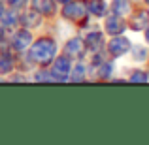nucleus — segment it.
<instances>
[{
  "label": "nucleus",
  "instance_id": "dca6fc26",
  "mask_svg": "<svg viewBox=\"0 0 149 145\" xmlns=\"http://www.w3.org/2000/svg\"><path fill=\"white\" fill-rule=\"evenodd\" d=\"M132 53H134L136 60H143L146 58V49L143 47H132Z\"/></svg>",
  "mask_w": 149,
  "mask_h": 145
},
{
  "label": "nucleus",
  "instance_id": "412c9836",
  "mask_svg": "<svg viewBox=\"0 0 149 145\" xmlns=\"http://www.w3.org/2000/svg\"><path fill=\"white\" fill-rule=\"evenodd\" d=\"M4 11H6V10H4V4L0 2V17H2V13H4Z\"/></svg>",
  "mask_w": 149,
  "mask_h": 145
},
{
  "label": "nucleus",
  "instance_id": "6ab92c4d",
  "mask_svg": "<svg viewBox=\"0 0 149 145\" xmlns=\"http://www.w3.org/2000/svg\"><path fill=\"white\" fill-rule=\"evenodd\" d=\"M74 81H79V79H83V66H77L76 68V76L72 77Z\"/></svg>",
  "mask_w": 149,
  "mask_h": 145
},
{
  "label": "nucleus",
  "instance_id": "1a4fd4ad",
  "mask_svg": "<svg viewBox=\"0 0 149 145\" xmlns=\"http://www.w3.org/2000/svg\"><path fill=\"white\" fill-rule=\"evenodd\" d=\"M147 25V11H138V13L132 17V28L134 30H140L142 26H146Z\"/></svg>",
  "mask_w": 149,
  "mask_h": 145
},
{
  "label": "nucleus",
  "instance_id": "423d86ee",
  "mask_svg": "<svg viewBox=\"0 0 149 145\" xmlns=\"http://www.w3.org/2000/svg\"><path fill=\"white\" fill-rule=\"evenodd\" d=\"M102 34L100 32H91L87 36V42H85V45H87L89 49H93V51H96V49H100L102 47Z\"/></svg>",
  "mask_w": 149,
  "mask_h": 145
},
{
  "label": "nucleus",
  "instance_id": "9d476101",
  "mask_svg": "<svg viewBox=\"0 0 149 145\" xmlns=\"http://www.w3.org/2000/svg\"><path fill=\"white\" fill-rule=\"evenodd\" d=\"M130 10H132L130 0H115V2H113V11H115V13H119V15L128 13Z\"/></svg>",
  "mask_w": 149,
  "mask_h": 145
},
{
  "label": "nucleus",
  "instance_id": "7ed1b4c3",
  "mask_svg": "<svg viewBox=\"0 0 149 145\" xmlns=\"http://www.w3.org/2000/svg\"><path fill=\"white\" fill-rule=\"evenodd\" d=\"M128 49H130V44H128L127 38H113V40L109 42V53H111L113 57H121V55H125Z\"/></svg>",
  "mask_w": 149,
  "mask_h": 145
},
{
  "label": "nucleus",
  "instance_id": "ddd939ff",
  "mask_svg": "<svg viewBox=\"0 0 149 145\" xmlns=\"http://www.w3.org/2000/svg\"><path fill=\"white\" fill-rule=\"evenodd\" d=\"M40 15L36 13V11H26L25 15H23V23H25V26H38L40 25Z\"/></svg>",
  "mask_w": 149,
  "mask_h": 145
},
{
  "label": "nucleus",
  "instance_id": "f8f14e48",
  "mask_svg": "<svg viewBox=\"0 0 149 145\" xmlns=\"http://www.w3.org/2000/svg\"><path fill=\"white\" fill-rule=\"evenodd\" d=\"M66 49H68V53L77 55V57H79V55L83 53V42H81L79 38H74V40H70V42H68Z\"/></svg>",
  "mask_w": 149,
  "mask_h": 145
},
{
  "label": "nucleus",
  "instance_id": "2eb2a0df",
  "mask_svg": "<svg viewBox=\"0 0 149 145\" xmlns=\"http://www.w3.org/2000/svg\"><path fill=\"white\" fill-rule=\"evenodd\" d=\"M36 6L40 8V11H45V13H51V11H53V4L47 2V0H36Z\"/></svg>",
  "mask_w": 149,
  "mask_h": 145
},
{
  "label": "nucleus",
  "instance_id": "f257e3e1",
  "mask_svg": "<svg viewBox=\"0 0 149 145\" xmlns=\"http://www.w3.org/2000/svg\"><path fill=\"white\" fill-rule=\"evenodd\" d=\"M55 51H57L55 42H53V40H47V38H44V40H38L36 44H34L32 51H30V57H32L36 62L47 64L51 58L55 57Z\"/></svg>",
  "mask_w": 149,
  "mask_h": 145
},
{
  "label": "nucleus",
  "instance_id": "a211bd4d",
  "mask_svg": "<svg viewBox=\"0 0 149 145\" xmlns=\"http://www.w3.org/2000/svg\"><path fill=\"white\" fill-rule=\"evenodd\" d=\"M8 2L11 4V8H13V10H19L21 6H25V2H26V0H8Z\"/></svg>",
  "mask_w": 149,
  "mask_h": 145
},
{
  "label": "nucleus",
  "instance_id": "f3484780",
  "mask_svg": "<svg viewBox=\"0 0 149 145\" xmlns=\"http://www.w3.org/2000/svg\"><path fill=\"white\" fill-rule=\"evenodd\" d=\"M132 81H147V74H142V72H136L130 76Z\"/></svg>",
  "mask_w": 149,
  "mask_h": 145
},
{
  "label": "nucleus",
  "instance_id": "b1692460",
  "mask_svg": "<svg viewBox=\"0 0 149 145\" xmlns=\"http://www.w3.org/2000/svg\"><path fill=\"white\" fill-rule=\"evenodd\" d=\"M147 2H149V0H147Z\"/></svg>",
  "mask_w": 149,
  "mask_h": 145
},
{
  "label": "nucleus",
  "instance_id": "f03ea898",
  "mask_svg": "<svg viewBox=\"0 0 149 145\" xmlns=\"http://www.w3.org/2000/svg\"><path fill=\"white\" fill-rule=\"evenodd\" d=\"M85 15H87V10H85L83 2H72V4H68L66 10H64V17L72 19V21H76V19H83Z\"/></svg>",
  "mask_w": 149,
  "mask_h": 145
},
{
  "label": "nucleus",
  "instance_id": "9b49d317",
  "mask_svg": "<svg viewBox=\"0 0 149 145\" xmlns=\"http://www.w3.org/2000/svg\"><path fill=\"white\" fill-rule=\"evenodd\" d=\"M70 58L68 57H58L57 60H55V70H57L58 74H68L70 72Z\"/></svg>",
  "mask_w": 149,
  "mask_h": 145
},
{
  "label": "nucleus",
  "instance_id": "39448f33",
  "mask_svg": "<svg viewBox=\"0 0 149 145\" xmlns=\"http://www.w3.org/2000/svg\"><path fill=\"white\" fill-rule=\"evenodd\" d=\"M123 28H125V25H123V21H121L119 17H109L108 21H106V30L111 32V34L123 32Z\"/></svg>",
  "mask_w": 149,
  "mask_h": 145
},
{
  "label": "nucleus",
  "instance_id": "4468645a",
  "mask_svg": "<svg viewBox=\"0 0 149 145\" xmlns=\"http://www.w3.org/2000/svg\"><path fill=\"white\" fill-rule=\"evenodd\" d=\"M15 23H17V17H15V13L13 11H4L2 13V17H0V25L2 26H13Z\"/></svg>",
  "mask_w": 149,
  "mask_h": 145
},
{
  "label": "nucleus",
  "instance_id": "20e7f679",
  "mask_svg": "<svg viewBox=\"0 0 149 145\" xmlns=\"http://www.w3.org/2000/svg\"><path fill=\"white\" fill-rule=\"evenodd\" d=\"M29 44H30V34L26 32V30L17 32V34L13 36V40H11V45H13L15 49H25Z\"/></svg>",
  "mask_w": 149,
  "mask_h": 145
},
{
  "label": "nucleus",
  "instance_id": "0eeeda50",
  "mask_svg": "<svg viewBox=\"0 0 149 145\" xmlns=\"http://www.w3.org/2000/svg\"><path fill=\"white\" fill-rule=\"evenodd\" d=\"M87 11H91L93 15H102L106 11V6H104V0H89L87 2Z\"/></svg>",
  "mask_w": 149,
  "mask_h": 145
},
{
  "label": "nucleus",
  "instance_id": "6e6552de",
  "mask_svg": "<svg viewBox=\"0 0 149 145\" xmlns=\"http://www.w3.org/2000/svg\"><path fill=\"white\" fill-rule=\"evenodd\" d=\"M13 70V60L8 53H0V74H8Z\"/></svg>",
  "mask_w": 149,
  "mask_h": 145
},
{
  "label": "nucleus",
  "instance_id": "4be33fe9",
  "mask_svg": "<svg viewBox=\"0 0 149 145\" xmlns=\"http://www.w3.org/2000/svg\"><path fill=\"white\" fill-rule=\"evenodd\" d=\"M146 38H147V42H149V28L146 30Z\"/></svg>",
  "mask_w": 149,
  "mask_h": 145
},
{
  "label": "nucleus",
  "instance_id": "aec40b11",
  "mask_svg": "<svg viewBox=\"0 0 149 145\" xmlns=\"http://www.w3.org/2000/svg\"><path fill=\"white\" fill-rule=\"evenodd\" d=\"M2 40H4V26L0 25V42H2Z\"/></svg>",
  "mask_w": 149,
  "mask_h": 145
},
{
  "label": "nucleus",
  "instance_id": "5701e85b",
  "mask_svg": "<svg viewBox=\"0 0 149 145\" xmlns=\"http://www.w3.org/2000/svg\"><path fill=\"white\" fill-rule=\"evenodd\" d=\"M61 2H68V0H61Z\"/></svg>",
  "mask_w": 149,
  "mask_h": 145
}]
</instances>
